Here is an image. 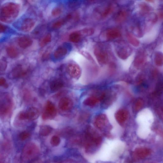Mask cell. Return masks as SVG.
I'll list each match as a JSON object with an SVG mask.
<instances>
[{
  "mask_svg": "<svg viewBox=\"0 0 163 163\" xmlns=\"http://www.w3.org/2000/svg\"><path fill=\"white\" fill-rule=\"evenodd\" d=\"M127 40L129 42L134 46H137L139 45V42L137 40L130 34H128L127 36Z\"/></svg>",
  "mask_w": 163,
  "mask_h": 163,
  "instance_id": "f546056e",
  "label": "cell"
},
{
  "mask_svg": "<svg viewBox=\"0 0 163 163\" xmlns=\"http://www.w3.org/2000/svg\"><path fill=\"white\" fill-rule=\"evenodd\" d=\"M11 107L10 105L7 103H4L1 105V115L5 116L9 113L10 111Z\"/></svg>",
  "mask_w": 163,
  "mask_h": 163,
  "instance_id": "7402d4cb",
  "label": "cell"
},
{
  "mask_svg": "<svg viewBox=\"0 0 163 163\" xmlns=\"http://www.w3.org/2000/svg\"><path fill=\"white\" fill-rule=\"evenodd\" d=\"M144 104L143 100L140 99H137L134 102L133 105V108L135 111H138L141 109Z\"/></svg>",
  "mask_w": 163,
  "mask_h": 163,
  "instance_id": "83f0119b",
  "label": "cell"
},
{
  "mask_svg": "<svg viewBox=\"0 0 163 163\" xmlns=\"http://www.w3.org/2000/svg\"><path fill=\"white\" fill-rule=\"evenodd\" d=\"M30 136V133L26 131H22L19 135V139L22 141H24V140L28 139L29 138Z\"/></svg>",
  "mask_w": 163,
  "mask_h": 163,
  "instance_id": "d6a6232c",
  "label": "cell"
},
{
  "mask_svg": "<svg viewBox=\"0 0 163 163\" xmlns=\"http://www.w3.org/2000/svg\"></svg>",
  "mask_w": 163,
  "mask_h": 163,
  "instance_id": "ee69618b",
  "label": "cell"
},
{
  "mask_svg": "<svg viewBox=\"0 0 163 163\" xmlns=\"http://www.w3.org/2000/svg\"><path fill=\"white\" fill-rule=\"evenodd\" d=\"M83 55L85 57H86L87 58H88L89 60H90L91 61H94L93 60L92 58V57L87 52H82Z\"/></svg>",
  "mask_w": 163,
  "mask_h": 163,
  "instance_id": "f35d334b",
  "label": "cell"
},
{
  "mask_svg": "<svg viewBox=\"0 0 163 163\" xmlns=\"http://www.w3.org/2000/svg\"><path fill=\"white\" fill-rule=\"evenodd\" d=\"M94 53L97 61L101 65L107 64L108 61V56L107 53L99 47H96L94 50Z\"/></svg>",
  "mask_w": 163,
  "mask_h": 163,
  "instance_id": "8992f818",
  "label": "cell"
},
{
  "mask_svg": "<svg viewBox=\"0 0 163 163\" xmlns=\"http://www.w3.org/2000/svg\"><path fill=\"white\" fill-rule=\"evenodd\" d=\"M62 13V10L60 8H56L52 11V15L54 16H58Z\"/></svg>",
  "mask_w": 163,
  "mask_h": 163,
  "instance_id": "e575fe53",
  "label": "cell"
},
{
  "mask_svg": "<svg viewBox=\"0 0 163 163\" xmlns=\"http://www.w3.org/2000/svg\"><path fill=\"white\" fill-rule=\"evenodd\" d=\"M115 117L117 121L119 123L122 124L127 119L128 113L127 111L125 109H120L116 113Z\"/></svg>",
  "mask_w": 163,
  "mask_h": 163,
  "instance_id": "7c38bea8",
  "label": "cell"
},
{
  "mask_svg": "<svg viewBox=\"0 0 163 163\" xmlns=\"http://www.w3.org/2000/svg\"><path fill=\"white\" fill-rule=\"evenodd\" d=\"M7 55L11 58H14L18 56V52L16 48L13 46H9L7 48Z\"/></svg>",
  "mask_w": 163,
  "mask_h": 163,
  "instance_id": "44dd1931",
  "label": "cell"
},
{
  "mask_svg": "<svg viewBox=\"0 0 163 163\" xmlns=\"http://www.w3.org/2000/svg\"><path fill=\"white\" fill-rule=\"evenodd\" d=\"M6 83L5 79L3 78H1L0 79V85L1 86H3L5 85Z\"/></svg>",
  "mask_w": 163,
  "mask_h": 163,
  "instance_id": "ab89813d",
  "label": "cell"
},
{
  "mask_svg": "<svg viewBox=\"0 0 163 163\" xmlns=\"http://www.w3.org/2000/svg\"><path fill=\"white\" fill-rule=\"evenodd\" d=\"M127 16V13L125 11H121L117 13L115 19L117 22H121L125 20Z\"/></svg>",
  "mask_w": 163,
  "mask_h": 163,
  "instance_id": "603a6c76",
  "label": "cell"
},
{
  "mask_svg": "<svg viewBox=\"0 0 163 163\" xmlns=\"http://www.w3.org/2000/svg\"><path fill=\"white\" fill-rule=\"evenodd\" d=\"M39 153L38 146L33 142H28L23 149L21 157V160L26 162L32 161L38 156Z\"/></svg>",
  "mask_w": 163,
  "mask_h": 163,
  "instance_id": "7a4b0ae2",
  "label": "cell"
},
{
  "mask_svg": "<svg viewBox=\"0 0 163 163\" xmlns=\"http://www.w3.org/2000/svg\"><path fill=\"white\" fill-rule=\"evenodd\" d=\"M68 50L66 48L59 47L56 50L54 53V56L57 59L60 58L66 55Z\"/></svg>",
  "mask_w": 163,
  "mask_h": 163,
  "instance_id": "d6986e66",
  "label": "cell"
},
{
  "mask_svg": "<svg viewBox=\"0 0 163 163\" xmlns=\"http://www.w3.org/2000/svg\"><path fill=\"white\" fill-rule=\"evenodd\" d=\"M27 71L23 69L21 65L17 66L12 71V74L13 78H18L23 77L26 75Z\"/></svg>",
  "mask_w": 163,
  "mask_h": 163,
  "instance_id": "5bb4252c",
  "label": "cell"
},
{
  "mask_svg": "<svg viewBox=\"0 0 163 163\" xmlns=\"http://www.w3.org/2000/svg\"><path fill=\"white\" fill-rule=\"evenodd\" d=\"M18 44L19 46L22 48L25 49L31 46L33 41L30 38L27 37H22L18 40Z\"/></svg>",
  "mask_w": 163,
  "mask_h": 163,
  "instance_id": "9a60e30c",
  "label": "cell"
},
{
  "mask_svg": "<svg viewBox=\"0 0 163 163\" xmlns=\"http://www.w3.org/2000/svg\"><path fill=\"white\" fill-rule=\"evenodd\" d=\"M154 58V61L156 65L159 66H161L163 65V55L162 53H156Z\"/></svg>",
  "mask_w": 163,
  "mask_h": 163,
  "instance_id": "d4e9b609",
  "label": "cell"
},
{
  "mask_svg": "<svg viewBox=\"0 0 163 163\" xmlns=\"http://www.w3.org/2000/svg\"><path fill=\"white\" fill-rule=\"evenodd\" d=\"M68 21L67 18L62 19L56 21L53 24L52 27L55 29H58L61 28L65 23L66 21Z\"/></svg>",
  "mask_w": 163,
  "mask_h": 163,
  "instance_id": "4316f807",
  "label": "cell"
},
{
  "mask_svg": "<svg viewBox=\"0 0 163 163\" xmlns=\"http://www.w3.org/2000/svg\"><path fill=\"white\" fill-rule=\"evenodd\" d=\"M157 110L159 115L163 119V104L159 105Z\"/></svg>",
  "mask_w": 163,
  "mask_h": 163,
  "instance_id": "74e56055",
  "label": "cell"
},
{
  "mask_svg": "<svg viewBox=\"0 0 163 163\" xmlns=\"http://www.w3.org/2000/svg\"><path fill=\"white\" fill-rule=\"evenodd\" d=\"M28 119L34 121L38 119L40 115V111L36 107H31L26 111Z\"/></svg>",
  "mask_w": 163,
  "mask_h": 163,
  "instance_id": "8fae6325",
  "label": "cell"
},
{
  "mask_svg": "<svg viewBox=\"0 0 163 163\" xmlns=\"http://www.w3.org/2000/svg\"><path fill=\"white\" fill-rule=\"evenodd\" d=\"M81 35L79 32H74L71 33L70 36V40L73 42H78L81 38Z\"/></svg>",
  "mask_w": 163,
  "mask_h": 163,
  "instance_id": "cb8c5ba5",
  "label": "cell"
},
{
  "mask_svg": "<svg viewBox=\"0 0 163 163\" xmlns=\"http://www.w3.org/2000/svg\"><path fill=\"white\" fill-rule=\"evenodd\" d=\"M94 32V30L91 28H85L81 30L80 32L81 35H83L85 36H89L92 35Z\"/></svg>",
  "mask_w": 163,
  "mask_h": 163,
  "instance_id": "4dcf8cb0",
  "label": "cell"
},
{
  "mask_svg": "<svg viewBox=\"0 0 163 163\" xmlns=\"http://www.w3.org/2000/svg\"><path fill=\"white\" fill-rule=\"evenodd\" d=\"M146 1L150 2H154V0H146Z\"/></svg>",
  "mask_w": 163,
  "mask_h": 163,
  "instance_id": "7bdbcfd3",
  "label": "cell"
},
{
  "mask_svg": "<svg viewBox=\"0 0 163 163\" xmlns=\"http://www.w3.org/2000/svg\"><path fill=\"white\" fill-rule=\"evenodd\" d=\"M61 142V139L57 136H53L51 138L50 143L51 145L54 147H56L58 146Z\"/></svg>",
  "mask_w": 163,
  "mask_h": 163,
  "instance_id": "1f68e13d",
  "label": "cell"
},
{
  "mask_svg": "<svg viewBox=\"0 0 163 163\" xmlns=\"http://www.w3.org/2000/svg\"><path fill=\"white\" fill-rule=\"evenodd\" d=\"M108 122L106 116L104 114H100L96 117L94 125L98 129L103 130L107 127Z\"/></svg>",
  "mask_w": 163,
  "mask_h": 163,
  "instance_id": "52a82bcc",
  "label": "cell"
},
{
  "mask_svg": "<svg viewBox=\"0 0 163 163\" xmlns=\"http://www.w3.org/2000/svg\"><path fill=\"white\" fill-rule=\"evenodd\" d=\"M35 21L33 19L31 18L25 19L21 25V30L24 32H29L35 26Z\"/></svg>",
  "mask_w": 163,
  "mask_h": 163,
  "instance_id": "30bf717a",
  "label": "cell"
},
{
  "mask_svg": "<svg viewBox=\"0 0 163 163\" xmlns=\"http://www.w3.org/2000/svg\"><path fill=\"white\" fill-rule=\"evenodd\" d=\"M6 29L5 27L4 26V25H1V32H4V31Z\"/></svg>",
  "mask_w": 163,
  "mask_h": 163,
  "instance_id": "b9f144b4",
  "label": "cell"
},
{
  "mask_svg": "<svg viewBox=\"0 0 163 163\" xmlns=\"http://www.w3.org/2000/svg\"><path fill=\"white\" fill-rule=\"evenodd\" d=\"M87 135L86 148L87 150L90 151L101 144V138L95 131L91 129V130H89Z\"/></svg>",
  "mask_w": 163,
  "mask_h": 163,
  "instance_id": "3957f363",
  "label": "cell"
},
{
  "mask_svg": "<svg viewBox=\"0 0 163 163\" xmlns=\"http://www.w3.org/2000/svg\"><path fill=\"white\" fill-rule=\"evenodd\" d=\"M111 11V8L110 7H107L102 13V16L103 17H105L107 16L110 13Z\"/></svg>",
  "mask_w": 163,
  "mask_h": 163,
  "instance_id": "8d00e7d4",
  "label": "cell"
},
{
  "mask_svg": "<svg viewBox=\"0 0 163 163\" xmlns=\"http://www.w3.org/2000/svg\"><path fill=\"white\" fill-rule=\"evenodd\" d=\"M20 11V6L19 4L13 2L6 3L1 8V21L7 23L13 22L18 16Z\"/></svg>",
  "mask_w": 163,
  "mask_h": 163,
  "instance_id": "6da1fadb",
  "label": "cell"
},
{
  "mask_svg": "<svg viewBox=\"0 0 163 163\" xmlns=\"http://www.w3.org/2000/svg\"><path fill=\"white\" fill-rule=\"evenodd\" d=\"M99 99L97 97L91 96L88 97L85 100L84 102V104L90 107L95 106L99 102Z\"/></svg>",
  "mask_w": 163,
  "mask_h": 163,
  "instance_id": "ffe728a7",
  "label": "cell"
},
{
  "mask_svg": "<svg viewBox=\"0 0 163 163\" xmlns=\"http://www.w3.org/2000/svg\"><path fill=\"white\" fill-rule=\"evenodd\" d=\"M85 3L88 4L93 3L96 0H85Z\"/></svg>",
  "mask_w": 163,
  "mask_h": 163,
  "instance_id": "60d3db41",
  "label": "cell"
},
{
  "mask_svg": "<svg viewBox=\"0 0 163 163\" xmlns=\"http://www.w3.org/2000/svg\"><path fill=\"white\" fill-rule=\"evenodd\" d=\"M18 117L19 119L21 121L28 119L26 112L22 111L21 112L19 113Z\"/></svg>",
  "mask_w": 163,
  "mask_h": 163,
  "instance_id": "d590c367",
  "label": "cell"
},
{
  "mask_svg": "<svg viewBox=\"0 0 163 163\" xmlns=\"http://www.w3.org/2000/svg\"><path fill=\"white\" fill-rule=\"evenodd\" d=\"M57 110L55 106L52 102L48 101L45 105L42 117L44 120L53 119L56 115Z\"/></svg>",
  "mask_w": 163,
  "mask_h": 163,
  "instance_id": "277c9868",
  "label": "cell"
},
{
  "mask_svg": "<svg viewBox=\"0 0 163 163\" xmlns=\"http://www.w3.org/2000/svg\"><path fill=\"white\" fill-rule=\"evenodd\" d=\"M64 86L63 82L60 79L53 80L50 83V87L53 91H56L61 89Z\"/></svg>",
  "mask_w": 163,
  "mask_h": 163,
  "instance_id": "2e32d148",
  "label": "cell"
},
{
  "mask_svg": "<svg viewBox=\"0 0 163 163\" xmlns=\"http://www.w3.org/2000/svg\"><path fill=\"white\" fill-rule=\"evenodd\" d=\"M140 8L142 13L143 14L148 13L153 10L152 7L144 3H143L140 5Z\"/></svg>",
  "mask_w": 163,
  "mask_h": 163,
  "instance_id": "484cf974",
  "label": "cell"
},
{
  "mask_svg": "<svg viewBox=\"0 0 163 163\" xmlns=\"http://www.w3.org/2000/svg\"><path fill=\"white\" fill-rule=\"evenodd\" d=\"M51 35L50 34H48L42 40L41 43V45L42 46H44L46 45L48 43L50 42L51 41Z\"/></svg>",
  "mask_w": 163,
  "mask_h": 163,
  "instance_id": "836d02e7",
  "label": "cell"
},
{
  "mask_svg": "<svg viewBox=\"0 0 163 163\" xmlns=\"http://www.w3.org/2000/svg\"><path fill=\"white\" fill-rule=\"evenodd\" d=\"M151 152L150 150L148 148H139L134 151V154L138 158L144 159L150 155Z\"/></svg>",
  "mask_w": 163,
  "mask_h": 163,
  "instance_id": "4fadbf2b",
  "label": "cell"
},
{
  "mask_svg": "<svg viewBox=\"0 0 163 163\" xmlns=\"http://www.w3.org/2000/svg\"><path fill=\"white\" fill-rule=\"evenodd\" d=\"M116 52L120 58L125 60L129 56L131 53V49L125 43L121 42L117 44Z\"/></svg>",
  "mask_w": 163,
  "mask_h": 163,
  "instance_id": "5b68a950",
  "label": "cell"
},
{
  "mask_svg": "<svg viewBox=\"0 0 163 163\" xmlns=\"http://www.w3.org/2000/svg\"><path fill=\"white\" fill-rule=\"evenodd\" d=\"M58 107L62 111H69L72 109L73 107V102L70 98L64 97L60 100Z\"/></svg>",
  "mask_w": 163,
  "mask_h": 163,
  "instance_id": "9c48e42d",
  "label": "cell"
},
{
  "mask_svg": "<svg viewBox=\"0 0 163 163\" xmlns=\"http://www.w3.org/2000/svg\"><path fill=\"white\" fill-rule=\"evenodd\" d=\"M67 70L69 75L74 78L78 79L81 76V68L78 65L75 64H70L67 66Z\"/></svg>",
  "mask_w": 163,
  "mask_h": 163,
  "instance_id": "ba28073f",
  "label": "cell"
},
{
  "mask_svg": "<svg viewBox=\"0 0 163 163\" xmlns=\"http://www.w3.org/2000/svg\"><path fill=\"white\" fill-rule=\"evenodd\" d=\"M158 16L154 13L150 14L147 18L148 21L151 24H154L158 21Z\"/></svg>",
  "mask_w": 163,
  "mask_h": 163,
  "instance_id": "f1b7e54d",
  "label": "cell"
},
{
  "mask_svg": "<svg viewBox=\"0 0 163 163\" xmlns=\"http://www.w3.org/2000/svg\"><path fill=\"white\" fill-rule=\"evenodd\" d=\"M107 36L108 39L113 40L119 38L121 36V33L118 30L111 29L108 31Z\"/></svg>",
  "mask_w": 163,
  "mask_h": 163,
  "instance_id": "e0dca14e",
  "label": "cell"
},
{
  "mask_svg": "<svg viewBox=\"0 0 163 163\" xmlns=\"http://www.w3.org/2000/svg\"><path fill=\"white\" fill-rule=\"evenodd\" d=\"M53 129V128L49 125H42L40 127L39 134L43 136H47L52 132Z\"/></svg>",
  "mask_w": 163,
  "mask_h": 163,
  "instance_id": "ac0fdd59",
  "label": "cell"
}]
</instances>
